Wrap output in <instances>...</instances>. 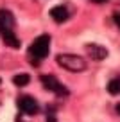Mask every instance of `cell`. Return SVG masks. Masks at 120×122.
I'll return each mask as SVG.
<instances>
[{"label":"cell","mask_w":120,"mask_h":122,"mask_svg":"<svg viewBox=\"0 0 120 122\" xmlns=\"http://www.w3.org/2000/svg\"><path fill=\"white\" fill-rule=\"evenodd\" d=\"M0 83H2V79H0Z\"/></svg>","instance_id":"cell-15"},{"label":"cell","mask_w":120,"mask_h":122,"mask_svg":"<svg viewBox=\"0 0 120 122\" xmlns=\"http://www.w3.org/2000/svg\"><path fill=\"white\" fill-rule=\"evenodd\" d=\"M15 27V16L11 11L7 9H0V32H5V30H13Z\"/></svg>","instance_id":"cell-5"},{"label":"cell","mask_w":120,"mask_h":122,"mask_svg":"<svg viewBox=\"0 0 120 122\" xmlns=\"http://www.w3.org/2000/svg\"><path fill=\"white\" fill-rule=\"evenodd\" d=\"M86 50H88V56H90L91 59H95V61H102V59L108 57V50H106V47H102V45L90 43V45H86Z\"/></svg>","instance_id":"cell-6"},{"label":"cell","mask_w":120,"mask_h":122,"mask_svg":"<svg viewBox=\"0 0 120 122\" xmlns=\"http://www.w3.org/2000/svg\"><path fill=\"white\" fill-rule=\"evenodd\" d=\"M2 34V38H4V43L7 47H13V49H18L20 47V40L15 36V32L13 30H5V32H0Z\"/></svg>","instance_id":"cell-8"},{"label":"cell","mask_w":120,"mask_h":122,"mask_svg":"<svg viewBox=\"0 0 120 122\" xmlns=\"http://www.w3.org/2000/svg\"><path fill=\"white\" fill-rule=\"evenodd\" d=\"M113 20H115V23H116V27H118V29H120V15H118V13H116V15H115V16H113Z\"/></svg>","instance_id":"cell-11"},{"label":"cell","mask_w":120,"mask_h":122,"mask_svg":"<svg viewBox=\"0 0 120 122\" xmlns=\"http://www.w3.org/2000/svg\"><path fill=\"white\" fill-rule=\"evenodd\" d=\"M29 81H30V76L29 74H16L15 77H13V83L16 84V86H25V84H29Z\"/></svg>","instance_id":"cell-10"},{"label":"cell","mask_w":120,"mask_h":122,"mask_svg":"<svg viewBox=\"0 0 120 122\" xmlns=\"http://www.w3.org/2000/svg\"><path fill=\"white\" fill-rule=\"evenodd\" d=\"M47 122H57V120H56L54 115H49V117H47Z\"/></svg>","instance_id":"cell-12"},{"label":"cell","mask_w":120,"mask_h":122,"mask_svg":"<svg viewBox=\"0 0 120 122\" xmlns=\"http://www.w3.org/2000/svg\"><path fill=\"white\" fill-rule=\"evenodd\" d=\"M41 83H43V86H45V90L52 92V93H56V95H61V97L68 95L66 86H63V84L57 81V77L50 76V74H45V76H41Z\"/></svg>","instance_id":"cell-3"},{"label":"cell","mask_w":120,"mask_h":122,"mask_svg":"<svg viewBox=\"0 0 120 122\" xmlns=\"http://www.w3.org/2000/svg\"><path fill=\"white\" fill-rule=\"evenodd\" d=\"M18 108L23 111L25 115H36L40 111V104L36 102V99L30 95H22L18 99Z\"/></svg>","instance_id":"cell-4"},{"label":"cell","mask_w":120,"mask_h":122,"mask_svg":"<svg viewBox=\"0 0 120 122\" xmlns=\"http://www.w3.org/2000/svg\"><path fill=\"white\" fill-rule=\"evenodd\" d=\"M106 90L111 95H120V79H111L106 86Z\"/></svg>","instance_id":"cell-9"},{"label":"cell","mask_w":120,"mask_h":122,"mask_svg":"<svg viewBox=\"0 0 120 122\" xmlns=\"http://www.w3.org/2000/svg\"><path fill=\"white\" fill-rule=\"evenodd\" d=\"M50 18L54 20L56 23H63L68 20V11L65 5H56V7L50 9Z\"/></svg>","instance_id":"cell-7"},{"label":"cell","mask_w":120,"mask_h":122,"mask_svg":"<svg viewBox=\"0 0 120 122\" xmlns=\"http://www.w3.org/2000/svg\"><path fill=\"white\" fill-rule=\"evenodd\" d=\"M56 61L61 68L70 70V72H83V70H86V61L81 56H75V54H57Z\"/></svg>","instance_id":"cell-1"},{"label":"cell","mask_w":120,"mask_h":122,"mask_svg":"<svg viewBox=\"0 0 120 122\" xmlns=\"http://www.w3.org/2000/svg\"><path fill=\"white\" fill-rule=\"evenodd\" d=\"M93 2H99V4H102V2H106V0H93Z\"/></svg>","instance_id":"cell-14"},{"label":"cell","mask_w":120,"mask_h":122,"mask_svg":"<svg viewBox=\"0 0 120 122\" xmlns=\"http://www.w3.org/2000/svg\"><path fill=\"white\" fill-rule=\"evenodd\" d=\"M49 50H50V36L49 34H41L38 36L29 47V52L34 59H43V57L49 56Z\"/></svg>","instance_id":"cell-2"},{"label":"cell","mask_w":120,"mask_h":122,"mask_svg":"<svg viewBox=\"0 0 120 122\" xmlns=\"http://www.w3.org/2000/svg\"><path fill=\"white\" fill-rule=\"evenodd\" d=\"M116 113H118V115H120V102H118V104H116Z\"/></svg>","instance_id":"cell-13"}]
</instances>
